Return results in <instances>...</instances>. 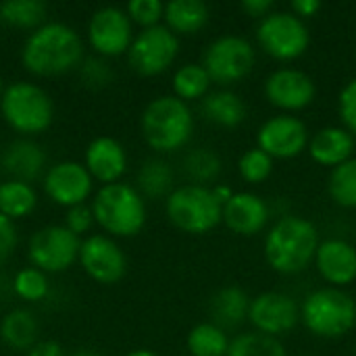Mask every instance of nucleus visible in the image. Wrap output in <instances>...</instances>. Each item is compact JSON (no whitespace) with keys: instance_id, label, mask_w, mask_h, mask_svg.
Wrapping results in <instances>:
<instances>
[{"instance_id":"obj_15","label":"nucleus","mask_w":356,"mask_h":356,"mask_svg":"<svg viewBox=\"0 0 356 356\" xmlns=\"http://www.w3.org/2000/svg\"><path fill=\"white\" fill-rule=\"evenodd\" d=\"M90 44L100 56H119L129 50L134 42L131 19L127 10L117 6L98 8L88 27Z\"/></svg>"},{"instance_id":"obj_2","label":"nucleus","mask_w":356,"mask_h":356,"mask_svg":"<svg viewBox=\"0 0 356 356\" xmlns=\"http://www.w3.org/2000/svg\"><path fill=\"white\" fill-rule=\"evenodd\" d=\"M83 58L79 33L65 23H44L25 40L21 60L33 75H60L75 69Z\"/></svg>"},{"instance_id":"obj_34","label":"nucleus","mask_w":356,"mask_h":356,"mask_svg":"<svg viewBox=\"0 0 356 356\" xmlns=\"http://www.w3.org/2000/svg\"><path fill=\"white\" fill-rule=\"evenodd\" d=\"M227 356H288L280 338L259 332H244L232 338Z\"/></svg>"},{"instance_id":"obj_13","label":"nucleus","mask_w":356,"mask_h":356,"mask_svg":"<svg viewBox=\"0 0 356 356\" xmlns=\"http://www.w3.org/2000/svg\"><path fill=\"white\" fill-rule=\"evenodd\" d=\"M81 242L79 236L71 234L65 225H48L38 229L29 238L27 254L35 269L58 273L69 269L79 257Z\"/></svg>"},{"instance_id":"obj_17","label":"nucleus","mask_w":356,"mask_h":356,"mask_svg":"<svg viewBox=\"0 0 356 356\" xmlns=\"http://www.w3.org/2000/svg\"><path fill=\"white\" fill-rule=\"evenodd\" d=\"M313 265L327 286L344 290L356 282V246L344 238H325L315 252Z\"/></svg>"},{"instance_id":"obj_44","label":"nucleus","mask_w":356,"mask_h":356,"mask_svg":"<svg viewBox=\"0 0 356 356\" xmlns=\"http://www.w3.org/2000/svg\"><path fill=\"white\" fill-rule=\"evenodd\" d=\"M27 356H65V353L56 342H40L29 350Z\"/></svg>"},{"instance_id":"obj_18","label":"nucleus","mask_w":356,"mask_h":356,"mask_svg":"<svg viewBox=\"0 0 356 356\" xmlns=\"http://www.w3.org/2000/svg\"><path fill=\"white\" fill-rule=\"evenodd\" d=\"M44 190L60 207H77L92 192V175L75 161L56 163L44 177Z\"/></svg>"},{"instance_id":"obj_45","label":"nucleus","mask_w":356,"mask_h":356,"mask_svg":"<svg viewBox=\"0 0 356 356\" xmlns=\"http://www.w3.org/2000/svg\"><path fill=\"white\" fill-rule=\"evenodd\" d=\"M213 192H215V196H217V200H219L221 204H227V202L232 200V196L236 194L227 184H215V186H213Z\"/></svg>"},{"instance_id":"obj_19","label":"nucleus","mask_w":356,"mask_h":356,"mask_svg":"<svg viewBox=\"0 0 356 356\" xmlns=\"http://www.w3.org/2000/svg\"><path fill=\"white\" fill-rule=\"evenodd\" d=\"M271 209L267 200L254 192H236L227 204H223V225L242 238H252L267 229Z\"/></svg>"},{"instance_id":"obj_41","label":"nucleus","mask_w":356,"mask_h":356,"mask_svg":"<svg viewBox=\"0 0 356 356\" xmlns=\"http://www.w3.org/2000/svg\"><path fill=\"white\" fill-rule=\"evenodd\" d=\"M17 246V229L13 219L4 217L0 213V263L6 261Z\"/></svg>"},{"instance_id":"obj_31","label":"nucleus","mask_w":356,"mask_h":356,"mask_svg":"<svg viewBox=\"0 0 356 356\" xmlns=\"http://www.w3.org/2000/svg\"><path fill=\"white\" fill-rule=\"evenodd\" d=\"M38 196L31 184L8 179L0 184V213L8 219L27 217L35 209Z\"/></svg>"},{"instance_id":"obj_43","label":"nucleus","mask_w":356,"mask_h":356,"mask_svg":"<svg viewBox=\"0 0 356 356\" xmlns=\"http://www.w3.org/2000/svg\"><path fill=\"white\" fill-rule=\"evenodd\" d=\"M242 8H244L246 15H250V17H254V19H259V21H261L263 17H267L269 13L275 10L271 0H244V2H242Z\"/></svg>"},{"instance_id":"obj_5","label":"nucleus","mask_w":356,"mask_h":356,"mask_svg":"<svg viewBox=\"0 0 356 356\" xmlns=\"http://www.w3.org/2000/svg\"><path fill=\"white\" fill-rule=\"evenodd\" d=\"M94 221L108 234L129 238L146 223V202L138 188L129 184H108L98 190L92 202Z\"/></svg>"},{"instance_id":"obj_1","label":"nucleus","mask_w":356,"mask_h":356,"mask_svg":"<svg viewBox=\"0 0 356 356\" xmlns=\"http://www.w3.org/2000/svg\"><path fill=\"white\" fill-rule=\"evenodd\" d=\"M321 244L317 225L300 215H282L275 219L263 240V254L267 265L280 275H298L315 261Z\"/></svg>"},{"instance_id":"obj_10","label":"nucleus","mask_w":356,"mask_h":356,"mask_svg":"<svg viewBox=\"0 0 356 356\" xmlns=\"http://www.w3.org/2000/svg\"><path fill=\"white\" fill-rule=\"evenodd\" d=\"M177 54L179 38L167 25H154L134 35V42L127 50V63L136 73L154 77L165 73Z\"/></svg>"},{"instance_id":"obj_46","label":"nucleus","mask_w":356,"mask_h":356,"mask_svg":"<svg viewBox=\"0 0 356 356\" xmlns=\"http://www.w3.org/2000/svg\"><path fill=\"white\" fill-rule=\"evenodd\" d=\"M127 356H159V355H156V353H152V350L140 348V350H134V353H129Z\"/></svg>"},{"instance_id":"obj_12","label":"nucleus","mask_w":356,"mask_h":356,"mask_svg":"<svg viewBox=\"0 0 356 356\" xmlns=\"http://www.w3.org/2000/svg\"><path fill=\"white\" fill-rule=\"evenodd\" d=\"M309 140L311 131L307 123L288 113L269 117L257 131V146L273 161H290L300 156L309 148Z\"/></svg>"},{"instance_id":"obj_39","label":"nucleus","mask_w":356,"mask_h":356,"mask_svg":"<svg viewBox=\"0 0 356 356\" xmlns=\"http://www.w3.org/2000/svg\"><path fill=\"white\" fill-rule=\"evenodd\" d=\"M79 75L86 81V86H90V88H104L113 79L111 65L106 60H102V58H88L81 65Z\"/></svg>"},{"instance_id":"obj_30","label":"nucleus","mask_w":356,"mask_h":356,"mask_svg":"<svg viewBox=\"0 0 356 356\" xmlns=\"http://www.w3.org/2000/svg\"><path fill=\"white\" fill-rule=\"evenodd\" d=\"M181 167H184L186 177L198 186H209L217 181V177L223 171L221 156L213 148H204V146L188 150L181 161Z\"/></svg>"},{"instance_id":"obj_36","label":"nucleus","mask_w":356,"mask_h":356,"mask_svg":"<svg viewBox=\"0 0 356 356\" xmlns=\"http://www.w3.org/2000/svg\"><path fill=\"white\" fill-rule=\"evenodd\" d=\"M13 288H15V294L19 298L29 300V302H38L48 294V280H46L44 271L29 267V269H21L15 275Z\"/></svg>"},{"instance_id":"obj_29","label":"nucleus","mask_w":356,"mask_h":356,"mask_svg":"<svg viewBox=\"0 0 356 356\" xmlns=\"http://www.w3.org/2000/svg\"><path fill=\"white\" fill-rule=\"evenodd\" d=\"M211 86L213 81L200 63H186L173 73V96L184 102L202 100L211 92Z\"/></svg>"},{"instance_id":"obj_22","label":"nucleus","mask_w":356,"mask_h":356,"mask_svg":"<svg viewBox=\"0 0 356 356\" xmlns=\"http://www.w3.org/2000/svg\"><path fill=\"white\" fill-rule=\"evenodd\" d=\"M0 165L8 175H13V179L29 184L44 171L46 152L40 144L31 140H17L4 148Z\"/></svg>"},{"instance_id":"obj_42","label":"nucleus","mask_w":356,"mask_h":356,"mask_svg":"<svg viewBox=\"0 0 356 356\" xmlns=\"http://www.w3.org/2000/svg\"><path fill=\"white\" fill-rule=\"evenodd\" d=\"M321 8H323V4H321L319 0H294V2L290 4V10H292L296 17H300L302 21L315 17Z\"/></svg>"},{"instance_id":"obj_28","label":"nucleus","mask_w":356,"mask_h":356,"mask_svg":"<svg viewBox=\"0 0 356 356\" xmlns=\"http://www.w3.org/2000/svg\"><path fill=\"white\" fill-rule=\"evenodd\" d=\"M173 169L163 159H148L138 171V192L146 198H165L173 192Z\"/></svg>"},{"instance_id":"obj_4","label":"nucleus","mask_w":356,"mask_h":356,"mask_svg":"<svg viewBox=\"0 0 356 356\" xmlns=\"http://www.w3.org/2000/svg\"><path fill=\"white\" fill-rule=\"evenodd\" d=\"M355 298L340 288H317L311 294H307V298L300 305V323L315 338H344L355 330Z\"/></svg>"},{"instance_id":"obj_37","label":"nucleus","mask_w":356,"mask_h":356,"mask_svg":"<svg viewBox=\"0 0 356 356\" xmlns=\"http://www.w3.org/2000/svg\"><path fill=\"white\" fill-rule=\"evenodd\" d=\"M127 15L131 23H138L144 29H148L161 25V19L165 15V4L161 0H131L127 4Z\"/></svg>"},{"instance_id":"obj_38","label":"nucleus","mask_w":356,"mask_h":356,"mask_svg":"<svg viewBox=\"0 0 356 356\" xmlns=\"http://www.w3.org/2000/svg\"><path fill=\"white\" fill-rule=\"evenodd\" d=\"M338 115L342 127L356 138V77L348 79L338 94Z\"/></svg>"},{"instance_id":"obj_24","label":"nucleus","mask_w":356,"mask_h":356,"mask_svg":"<svg viewBox=\"0 0 356 356\" xmlns=\"http://www.w3.org/2000/svg\"><path fill=\"white\" fill-rule=\"evenodd\" d=\"M250 300L252 298L238 286L219 288L211 296V302H209L211 321L217 323L219 327H223L225 332L242 325L244 321H248Z\"/></svg>"},{"instance_id":"obj_47","label":"nucleus","mask_w":356,"mask_h":356,"mask_svg":"<svg viewBox=\"0 0 356 356\" xmlns=\"http://www.w3.org/2000/svg\"><path fill=\"white\" fill-rule=\"evenodd\" d=\"M71 356H102V355H98V353H92V350H77V353H73Z\"/></svg>"},{"instance_id":"obj_14","label":"nucleus","mask_w":356,"mask_h":356,"mask_svg":"<svg viewBox=\"0 0 356 356\" xmlns=\"http://www.w3.org/2000/svg\"><path fill=\"white\" fill-rule=\"evenodd\" d=\"M248 323L259 334L282 338L300 323V305L286 292H263L250 300Z\"/></svg>"},{"instance_id":"obj_20","label":"nucleus","mask_w":356,"mask_h":356,"mask_svg":"<svg viewBox=\"0 0 356 356\" xmlns=\"http://www.w3.org/2000/svg\"><path fill=\"white\" fill-rule=\"evenodd\" d=\"M355 146L356 138L348 129H344L342 125H327L311 134L307 152L313 159V163L327 167L332 171L338 165L353 159Z\"/></svg>"},{"instance_id":"obj_11","label":"nucleus","mask_w":356,"mask_h":356,"mask_svg":"<svg viewBox=\"0 0 356 356\" xmlns=\"http://www.w3.org/2000/svg\"><path fill=\"white\" fill-rule=\"evenodd\" d=\"M263 94L267 102L275 106L280 113L294 115L309 108L315 102L317 83L302 69L280 67L267 75L263 83Z\"/></svg>"},{"instance_id":"obj_33","label":"nucleus","mask_w":356,"mask_h":356,"mask_svg":"<svg viewBox=\"0 0 356 356\" xmlns=\"http://www.w3.org/2000/svg\"><path fill=\"white\" fill-rule=\"evenodd\" d=\"M327 194L342 209H356V156L330 171Z\"/></svg>"},{"instance_id":"obj_16","label":"nucleus","mask_w":356,"mask_h":356,"mask_svg":"<svg viewBox=\"0 0 356 356\" xmlns=\"http://www.w3.org/2000/svg\"><path fill=\"white\" fill-rule=\"evenodd\" d=\"M79 261L83 271L98 284H117L127 269V259L119 244L106 236H90L81 242Z\"/></svg>"},{"instance_id":"obj_6","label":"nucleus","mask_w":356,"mask_h":356,"mask_svg":"<svg viewBox=\"0 0 356 356\" xmlns=\"http://www.w3.org/2000/svg\"><path fill=\"white\" fill-rule=\"evenodd\" d=\"M167 219L184 234L202 236L223 223V204L213 186L186 184L175 188L165 200Z\"/></svg>"},{"instance_id":"obj_25","label":"nucleus","mask_w":356,"mask_h":356,"mask_svg":"<svg viewBox=\"0 0 356 356\" xmlns=\"http://www.w3.org/2000/svg\"><path fill=\"white\" fill-rule=\"evenodd\" d=\"M163 19L175 35H192L207 27L211 10L200 0H171L165 4Z\"/></svg>"},{"instance_id":"obj_32","label":"nucleus","mask_w":356,"mask_h":356,"mask_svg":"<svg viewBox=\"0 0 356 356\" xmlns=\"http://www.w3.org/2000/svg\"><path fill=\"white\" fill-rule=\"evenodd\" d=\"M46 10L40 0H8L0 4V21L21 29H38L46 19Z\"/></svg>"},{"instance_id":"obj_40","label":"nucleus","mask_w":356,"mask_h":356,"mask_svg":"<svg viewBox=\"0 0 356 356\" xmlns=\"http://www.w3.org/2000/svg\"><path fill=\"white\" fill-rule=\"evenodd\" d=\"M92 223H94V213H92V209H88L86 204L71 207L69 213H67V217H65V227H67L71 234H75V236L88 232V229L92 227Z\"/></svg>"},{"instance_id":"obj_48","label":"nucleus","mask_w":356,"mask_h":356,"mask_svg":"<svg viewBox=\"0 0 356 356\" xmlns=\"http://www.w3.org/2000/svg\"><path fill=\"white\" fill-rule=\"evenodd\" d=\"M0 96H2V79H0Z\"/></svg>"},{"instance_id":"obj_21","label":"nucleus","mask_w":356,"mask_h":356,"mask_svg":"<svg viewBox=\"0 0 356 356\" xmlns=\"http://www.w3.org/2000/svg\"><path fill=\"white\" fill-rule=\"evenodd\" d=\"M127 154L125 148L113 138H96L86 150V169L88 173L102 181L104 186L117 184L125 173Z\"/></svg>"},{"instance_id":"obj_35","label":"nucleus","mask_w":356,"mask_h":356,"mask_svg":"<svg viewBox=\"0 0 356 356\" xmlns=\"http://www.w3.org/2000/svg\"><path fill=\"white\" fill-rule=\"evenodd\" d=\"M273 169H275V161L259 146L244 150L238 159V175L246 184H252V186L267 181L271 177Z\"/></svg>"},{"instance_id":"obj_8","label":"nucleus","mask_w":356,"mask_h":356,"mask_svg":"<svg viewBox=\"0 0 356 356\" xmlns=\"http://www.w3.org/2000/svg\"><path fill=\"white\" fill-rule=\"evenodd\" d=\"M0 111L4 121L19 134H40L52 123L50 96L29 81L10 83L0 96Z\"/></svg>"},{"instance_id":"obj_49","label":"nucleus","mask_w":356,"mask_h":356,"mask_svg":"<svg viewBox=\"0 0 356 356\" xmlns=\"http://www.w3.org/2000/svg\"><path fill=\"white\" fill-rule=\"evenodd\" d=\"M355 330H356V319H355Z\"/></svg>"},{"instance_id":"obj_23","label":"nucleus","mask_w":356,"mask_h":356,"mask_svg":"<svg viewBox=\"0 0 356 356\" xmlns=\"http://www.w3.org/2000/svg\"><path fill=\"white\" fill-rule=\"evenodd\" d=\"M200 113L207 121H211L219 127H225V129H234V127L242 125L248 117L244 98L227 88L209 92L200 100Z\"/></svg>"},{"instance_id":"obj_9","label":"nucleus","mask_w":356,"mask_h":356,"mask_svg":"<svg viewBox=\"0 0 356 356\" xmlns=\"http://www.w3.org/2000/svg\"><path fill=\"white\" fill-rule=\"evenodd\" d=\"M257 63L254 46L236 33H225L209 42L202 52L200 65L207 69L213 83L232 86L236 81L246 79Z\"/></svg>"},{"instance_id":"obj_50","label":"nucleus","mask_w":356,"mask_h":356,"mask_svg":"<svg viewBox=\"0 0 356 356\" xmlns=\"http://www.w3.org/2000/svg\"><path fill=\"white\" fill-rule=\"evenodd\" d=\"M184 356H190V355H184Z\"/></svg>"},{"instance_id":"obj_26","label":"nucleus","mask_w":356,"mask_h":356,"mask_svg":"<svg viewBox=\"0 0 356 356\" xmlns=\"http://www.w3.org/2000/svg\"><path fill=\"white\" fill-rule=\"evenodd\" d=\"M0 338L15 350H31L38 338V321L25 309H15L0 323Z\"/></svg>"},{"instance_id":"obj_27","label":"nucleus","mask_w":356,"mask_h":356,"mask_svg":"<svg viewBox=\"0 0 356 356\" xmlns=\"http://www.w3.org/2000/svg\"><path fill=\"white\" fill-rule=\"evenodd\" d=\"M229 344L232 340L227 332L213 321H202L194 325L186 338L190 356H227Z\"/></svg>"},{"instance_id":"obj_3","label":"nucleus","mask_w":356,"mask_h":356,"mask_svg":"<svg viewBox=\"0 0 356 356\" xmlns=\"http://www.w3.org/2000/svg\"><path fill=\"white\" fill-rule=\"evenodd\" d=\"M140 125L146 144L152 150L167 154L181 150L190 142L194 134V115L188 102L167 94L148 102Z\"/></svg>"},{"instance_id":"obj_7","label":"nucleus","mask_w":356,"mask_h":356,"mask_svg":"<svg viewBox=\"0 0 356 356\" xmlns=\"http://www.w3.org/2000/svg\"><path fill=\"white\" fill-rule=\"evenodd\" d=\"M259 48L275 60L290 63L307 54L311 46V29L307 21L292 10H273L257 25Z\"/></svg>"}]
</instances>
